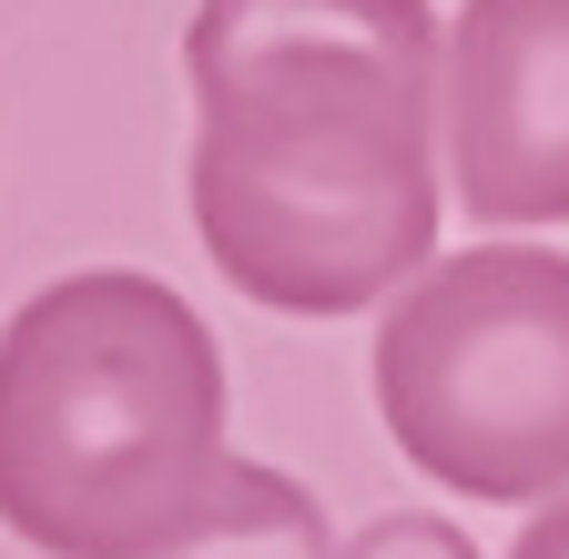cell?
Segmentation results:
<instances>
[{
  "instance_id": "cell-1",
  "label": "cell",
  "mask_w": 569,
  "mask_h": 559,
  "mask_svg": "<svg viewBox=\"0 0 569 559\" xmlns=\"http://www.w3.org/2000/svg\"><path fill=\"white\" fill-rule=\"evenodd\" d=\"M438 11L427 0H203L193 234L264 316H356L438 264Z\"/></svg>"
},
{
  "instance_id": "cell-7",
  "label": "cell",
  "mask_w": 569,
  "mask_h": 559,
  "mask_svg": "<svg viewBox=\"0 0 569 559\" xmlns=\"http://www.w3.org/2000/svg\"><path fill=\"white\" fill-rule=\"evenodd\" d=\"M509 559H569V488H559V499H539V519L509 539Z\"/></svg>"
},
{
  "instance_id": "cell-2",
  "label": "cell",
  "mask_w": 569,
  "mask_h": 559,
  "mask_svg": "<svg viewBox=\"0 0 569 559\" xmlns=\"http://www.w3.org/2000/svg\"><path fill=\"white\" fill-rule=\"evenodd\" d=\"M234 478L224 346L132 264L61 274L0 326V529L41 559H142Z\"/></svg>"
},
{
  "instance_id": "cell-6",
  "label": "cell",
  "mask_w": 569,
  "mask_h": 559,
  "mask_svg": "<svg viewBox=\"0 0 569 559\" xmlns=\"http://www.w3.org/2000/svg\"><path fill=\"white\" fill-rule=\"evenodd\" d=\"M336 559H478L448 519H417V509H397V519H377V529H356Z\"/></svg>"
},
{
  "instance_id": "cell-5",
  "label": "cell",
  "mask_w": 569,
  "mask_h": 559,
  "mask_svg": "<svg viewBox=\"0 0 569 559\" xmlns=\"http://www.w3.org/2000/svg\"><path fill=\"white\" fill-rule=\"evenodd\" d=\"M142 559H336V539H326V509L284 468L234 458L224 499H213L193 529H173L163 549H142Z\"/></svg>"
},
{
  "instance_id": "cell-4",
  "label": "cell",
  "mask_w": 569,
  "mask_h": 559,
  "mask_svg": "<svg viewBox=\"0 0 569 559\" xmlns=\"http://www.w3.org/2000/svg\"><path fill=\"white\" fill-rule=\"evenodd\" d=\"M438 153L468 224H569V0H468L448 21Z\"/></svg>"
},
{
  "instance_id": "cell-3",
  "label": "cell",
  "mask_w": 569,
  "mask_h": 559,
  "mask_svg": "<svg viewBox=\"0 0 569 559\" xmlns=\"http://www.w3.org/2000/svg\"><path fill=\"white\" fill-rule=\"evenodd\" d=\"M377 417L407 468L478 509L569 488V254L468 244L377 326Z\"/></svg>"
}]
</instances>
